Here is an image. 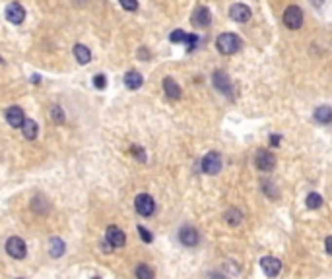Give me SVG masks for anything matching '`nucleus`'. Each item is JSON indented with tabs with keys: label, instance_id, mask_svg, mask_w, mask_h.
I'll use <instances>...</instances> for the list:
<instances>
[{
	"label": "nucleus",
	"instance_id": "obj_1",
	"mask_svg": "<svg viewBox=\"0 0 332 279\" xmlns=\"http://www.w3.org/2000/svg\"><path fill=\"white\" fill-rule=\"evenodd\" d=\"M216 47H218V51L221 54L229 56V54H235L241 49V39L237 35H233V33H221L218 37V41H216Z\"/></svg>",
	"mask_w": 332,
	"mask_h": 279
},
{
	"label": "nucleus",
	"instance_id": "obj_2",
	"mask_svg": "<svg viewBox=\"0 0 332 279\" xmlns=\"http://www.w3.org/2000/svg\"><path fill=\"white\" fill-rule=\"evenodd\" d=\"M284 23L288 29H299L303 25V10L295 4L288 6L284 12Z\"/></svg>",
	"mask_w": 332,
	"mask_h": 279
},
{
	"label": "nucleus",
	"instance_id": "obj_3",
	"mask_svg": "<svg viewBox=\"0 0 332 279\" xmlns=\"http://www.w3.org/2000/svg\"><path fill=\"white\" fill-rule=\"evenodd\" d=\"M134 208H136V211H138L140 215L148 217V215H152V213H154V209H156V202H154V198H152L150 194H138V196H136V200H134Z\"/></svg>",
	"mask_w": 332,
	"mask_h": 279
},
{
	"label": "nucleus",
	"instance_id": "obj_4",
	"mask_svg": "<svg viewBox=\"0 0 332 279\" xmlns=\"http://www.w3.org/2000/svg\"><path fill=\"white\" fill-rule=\"evenodd\" d=\"M6 252H8L12 258L21 260V258H25L27 248H25V243H23L19 237H10V239L6 241Z\"/></svg>",
	"mask_w": 332,
	"mask_h": 279
},
{
	"label": "nucleus",
	"instance_id": "obj_5",
	"mask_svg": "<svg viewBox=\"0 0 332 279\" xmlns=\"http://www.w3.org/2000/svg\"><path fill=\"white\" fill-rule=\"evenodd\" d=\"M255 165H257L258 171L268 173V171H272V169L276 167V157H274V153L260 149V151L257 153V157H255Z\"/></svg>",
	"mask_w": 332,
	"mask_h": 279
},
{
	"label": "nucleus",
	"instance_id": "obj_6",
	"mask_svg": "<svg viewBox=\"0 0 332 279\" xmlns=\"http://www.w3.org/2000/svg\"><path fill=\"white\" fill-rule=\"evenodd\" d=\"M202 169L208 174H218L221 171V155L216 151H210L204 159H202Z\"/></svg>",
	"mask_w": 332,
	"mask_h": 279
},
{
	"label": "nucleus",
	"instance_id": "obj_7",
	"mask_svg": "<svg viewBox=\"0 0 332 279\" xmlns=\"http://www.w3.org/2000/svg\"><path fill=\"white\" fill-rule=\"evenodd\" d=\"M260 268L268 278H276L280 274V270H282V262L278 258H274V256H264L260 260Z\"/></svg>",
	"mask_w": 332,
	"mask_h": 279
},
{
	"label": "nucleus",
	"instance_id": "obj_8",
	"mask_svg": "<svg viewBox=\"0 0 332 279\" xmlns=\"http://www.w3.org/2000/svg\"><path fill=\"white\" fill-rule=\"evenodd\" d=\"M6 17H8V21H12V23H21V21L25 19V10H23V6L18 4V2L8 4V6H6Z\"/></svg>",
	"mask_w": 332,
	"mask_h": 279
},
{
	"label": "nucleus",
	"instance_id": "obj_9",
	"mask_svg": "<svg viewBox=\"0 0 332 279\" xmlns=\"http://www.w3.org/2000/svg\"><path fill=\"white\" fill-rule=\"evenodd\" d=\"M214 86H216V89H218V91H221V93H225V95H231V91H233V87H231V80H229V78H227V74H225V72H221V70L214 72Z\"/></svg>",
	"mask_w": 332,
	"mask_h": 279
},
{
	"label": "nucleus",
	"instance_id": "obj_10",
	"mask_svg": "<svg viewBox=\"0 0 332 279\" xmlns=\"http://www.w3.org/2000/svg\"><path fill=\"white\" fill-rule=\"evenodd\" d=\"M229 17L235 19V21H239V23H245V21L251 19V10L245 4H233L229 8Z\"/></svg>",
	"mask_w": 332,
	"mask_h": 279
},
{
	"label": "nucleus",
	"instance_id": "obj_11",
	"mask_svg": "<svg viewBox=\"0 0 332 279\" xmlns=\"http://www.w3.org/2000/svg\"><path fill=\"white\" fill-rule=\"evenodd\" d=\"M6 122L12 126V128H21L23 122H25V117H23V111L19 107H10L6 111Z\"/></svg>",
	"mask_w": 332,
	"mask_h": 279
},
{
	"label": "nucleus",
	"instance_id": "obj_12",
	"mask_svg": "<svg viewBox=\"0 0 332 279\" xmlns=\"http://www.w3.org/2000/svg\"><path fill=\"white\" fill-rule=\"evenodd\" d=\"M105 239H107V243L109 244H113L115 248H121V246H125V241H127V237H125V233L117 227V225H111L109 229H107V235H105Z\"/></svg>",
	"mask_w": 332,
	"mask_h": 279
},
{
	"label": "nucleus",
	"instance_id": "obj_13",
	"mask_svg": "<svg viewBox=\"0 0 332 279\" xmlns=\"http://www.w3.org/2000/svg\"><path fill=\"white\" fill-rule=\"evenodd\" d=\"M179 239H181V243L184 246H196L200 237H198V231L194 227H183L179 231Z\"/></svg>",
	"mask_w": 332,
	"mask_h": 279
},
{
	"label": "nucleus",
	"instance_id": "obj_14",
	"mask_svg": "<svg viewBox=\"0 0 332 279\" xmlns=\"http://www.w3.org/2000/svg\"><path fill=\"white\" fill-rule=\"evenodd\" d=\"M192 23L196 25V27H208L210 23H212V14H210V10L208 8H198L196 12H194V16H192Z\"/></svg>",
	"mask_w": 332,
	"mask_h": 279
},
{
	"label": "nucleus",
	"instance_id": "obj_15",
	"mask_svg": "<svg viewBox=\"0 0 332 279\" xmlns=\"http://www.w3.org/2000/svg\"><path fill=\"white\" fill-rule=\"evenodd\" d=\"M142 84H144V78H142V74H140V72H136V70H129V72L125 74V86H127L129 89H138Z\"/></svg>",
	"mask_w": 332,
	"mask_h": 279
},
{
	"label": "nucleus",
	"instance_id": "obj_16",
	"mask_svg": "<svg viewBox=\"0 0 332 279\" xmlns=\"http://www.w3.org/2000/svg\"><path fill=\"white\" fill-rule=\"evenodd\" d=\"M164 89H166L167 97H171V99H179L181 97V87H179V84L173 78H166L164 80Z\"/></svg>",
	"mask_w": 332,
	"mask_h": 279
},
{
	"label": "nucleus",
	"instance_id": "obj_17",
	"mask_svg": "<svg viewBox=\"0 0 332 279\" xmlns=\"http://www.w3.org/2000/svg\"><path fill=\"white\" fill-rule=\"evenodd\" d=\"M74 56H76V60H78L80 64H88V62L92 60V52H90V49L84 47V45H74Z\"/></svg>",
	"mask_w": 332,
	"mask_h": 279
},
{
	"label": "nucleus",
	"instance_id": "obj_18",
	"mask_svg": "<svg viewBox=\"0 0 332 279\" xmlns=\"http://www.w3.org/2000/svg\"><path fill=\"white\" fill-rule=\"evenodd\" d=\"M21 132H23L25 140H35L37 138V132H39L37 122H35V121H31V119H25L23 126H21Z\"/></svg>",
	"mask_w": 332,
	"mask_h": 279
},
{
	"label": "nucleus",
	"instance_id": "obj_19",
	"mask_svg": "<svg viewBox=\"0 0 332 279\" xmlns=\"http://www.w3.org/2000/svg\"><path fill=\"white\" fill-rule=\"evenodd\" d=\"M315 119L321 124H332V109L331 107H319L315 111Z\"/></svg>",
	"mask_w": 332,
	"mask_h": 279
},
{
	"label": "nucleus",
	"instance_id": "obj_20",
	"mask_svg": "<svg viewBox=\"0 0 332 279\" xmlns=\"http://www.w3.org/2000/svg\"><path fill=\"white\" fill-rule=\"evenodd\" d=\"M49 252L53 258H58L64 254V243L60 239H51V244H49Z\"/></svg>",
	"mask_w": 332,
	"mask_h": 279
},
{
	"label": "nucleus",
	"instance_id": "obj_21",
	"mask_svg": "<svg viewBox=\"0 0 332 279\" xmlns=\"http://www.w3.org/2000/svg\"><path fill=\"white\" fill-rule=\"evenodd\" d=\"M241 219H243V213H241L237 208H233V209H229V211L225 213V221H227L231 227L239 225V223H241Z\"/></svg>",
	"mask_w": 332,
	"mask_h": 279
},
{
	"label": "nucleus",
	"instance_id": "obj_22",
	"mask_svg": "<svg viewBox=\"0 0 332 279\" xmlns=\"http://www.w3.org/2000/svg\"><path fill=\"white\" fill-rule=\"evenodd\" d=\"M321 206H323V196L317 194V192H311V194L307 196V208H309V209H319Z\"/></svg>",
	"mask_w": 332,
	"mask_h": 279
},
{
	"label": "nucleus",
	"instance_id": "obj_23",
	"mask_svg": "<svg viewBox=\"0 0 332 279\" xmlns=\"http://www.w3.org/2000/svg\"><path fill=\"white\" fill-rule=\"evenodd\" d=\"M136 279H154V270L146 264H140L136 268Z\"/></svg>",
	"mask_w": 332,
	"mask_h": 279
},
{
	"label": "nucleus",
	"instance_id": "obj_24",
	"mask_svg": "<svg viewBox=\"0 0 332 279\" xmlns=\"http://www.w3.org/2000/svg\"><path fill=\"white\" fill-rule=\"evenodd\" d=\"M186 39H188V33L183 31V29H175V31L169 35V41H171V43H186Z\"/></svg>",
	"mask_w": 332,
	"mask_h": 279
},
{
	"label": "nucleus",
	"instance_id": "obj_25",
	"mask_svg": "<svg viewBox=\"0 0 332 279\" xmlns=\"http://www.w3.org/2000/svg\"><path fill=\"white\" fill-rule=\"evenodd\" d=\"M51 117H53V121H55L56 124H62V122H64V113H62V109H60L58 105H53Z\"/></svg>",
	"mask_w": 332,
	"mask_h": 279
},
{
	"label": "nucleus",
	"instance_id": "obj_26",
	"mask_svg": "<svg viewBox=\"0 0 332 279\" xmlns=\"http://www.w3.org/2000/svg\"><path fill=\"white\" fill-rule=\"evenodd\" d=\"M93 86H95L97 89H105V86H107V80H105V76H103V74H97V76L93 78Z\"/></svg>",
	"mask_w": 332,
	"mask_h": 279
},
{
	"label": "nucleus",
	"instance_id": "obj_27",
	"mask_svg": "<svg viewBox=\"0 0 332 279\" xmlns=\"http://www.w3.org/2000/svg\"><path fill=\"white\" fill-rule=\"evenodd\" d=\"M138 235L142 237V241H144V243H152V241H154L152 233H150L146 227H138Z\"/></svg>",
	"mask_w": 332,
	"mask_h": 279
},
{
	"label": "nucleus",
	"instance_id": "obj_28",
	"mask_svg": "<svg viewBox=\"0 0 332 279\" xmlns=\"http://www.w3.org/2000/svg\"><path fill=\"white\" fill-rule=\"evenodd\" d=\"M119 2L125 10H130V12H134L138 8V0H119Z\"/></svg>",
	"mask_w": 332,
	"mask_h": 279
},
{
	"label": "nucleus",
	"instance_id": "obj_29",
	"mask_svg": "<svg viewBox=\"0 0 332 279\" xmlns=\"http://www.w3.org/2000/svg\"><path fill=\"white\" fill-rule=\"evenodd\" d=\"M198 43H200V39H198L196 35H190V33H188V39H186V47H188V51H194Z\"/></svg>",
	"mask_w": 332,
	"mask_h": 279
},
{
	"label": "nucleus",
	"instance_id": "obj_30",
	"mask_svg": "<svg viewBox=\"0 0 332 279\" xmlns=\"http://www.w3.org/2000/svg\"><path fill=\"white\" fill-rule=\"evenodd\" d=\"M132 153H134V157H136L138 161H146V153H144V149H142V147L132 145Z\"/></svg>",
	"mask_w": 332,
	"mask_h": 279
},
{
	"label": "nucleus",
	"instance_id": "obj_31",
	"mask_svg": "<svg viewBox=\"0 0 332 279\" xmlns=\"http://www.w3.org/2000/svg\"><path fill=\"white\" fill-rule=\"evenodd\" d=\"M280 140H282V136H278V134H272V136H270V145H272V147L280 145Z\"/></svg>",
	"mask_w": 332,
	"mask_h": 279
},
{
	"label": "nucleus",
	"instance_id": "obj_32",
	"mask_svg": "<svg viewBox=\"0 0 332 279\" xmlns=\"http://www.w3.org/2000/svg\"><path fill=\"white\" fill-rule=\"evenodd\" d=\"M264 190H268V194H270L272 198H276V190H274V184H272V182L264 184Z\"/></svg>",
	"mask_w": 332,
	"mask_h": 279
},
{
	"label": "nucleus",
	"instance_id": "obj_33",
	"mask_svg": "<svg viewBox=\"0 0 332 279\" xmlns=\"http://www.w3.org/2000/svg\"><path fill=\"white\" fill-rule=\"evenodd\" d=\"M325 248H327V252H329V254L332 256V237H329V239H327V243H325Z\"/></svg>",
	"mask_w": 332,
	"mask_h": 279
},
{
	"label": "nucleus",
	"instance_id": "obj_34",
	"mask_svg": "<svg viewBox=\"0 0 332 279\" xmlns=\"http://www.w3.org/2000/svg\"><path fill=\"white\" fill-rule=\"evenodd\" d=\"M210 279H227V278H225V276H221V274H212Z\"/></svg>",
	"mask_w": 332,
	"mask_h": 279
},
{
	"label": "nucleus",
	"instance_id": "obj_35",
	"mask_svg": "<svg viewBox=\"0 0 332 279\" xmlns=\"http://www.w3.org/2000/svg\"><path fill=\"white\" fill-rule=\"evenodd\" d=\"M138 56H142V58H148V51H144V49H142V52H138Z\"/></svg>",
	"mask_w": 332,
	"mask_h": 279
},
{
	"label": "nucleus",
	"instance_id": "obj_36",
	"mask_svg": "<svg viewBox=\"0 0 332 279\" xmlns=\"http://www.w3.org/2000/svg\"><path fill=\"white\" fill-rule=\"evenodd\" d=\"M76 2H82V4H84V2H86V0H76Z\"/></svg>",
	"mask_w": 332,
	"mask_h": 279
},
{
	"label": "nucleus",
	"instance_id": "obj_37",
	"mask_svg": "<svg viewBox=\"0 0 332 279\" xmlns=\"http://www.w3.org/2000/svg\"><path fill=\"white\" fill-rule=\"evenodd\" d=\"M92 279H99V278H92Z\"/></svg>",
	"mask_w": 332,
	"mask_h": 279
}]
</instances>
